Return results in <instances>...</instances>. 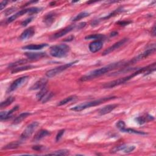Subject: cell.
I'll use <instances>...</instances> for the list:
<instances>
[{
  "label": "cell",
  "instance_id": "7c38bea8",
  "mask_svg": "<svg viewBox=\"0 0 156 156\" xmlns=\"http://www.w3.org/2000/svg\"><path fill=\"white\" fill-rule=\"evenodd\" d=\"M30 12V8L28 9H23L20 10L18 12L15 13L14 15L10 16V17H9L7 20H6V23H10L12 22H13L14 21H15L17 18H18L20 17L23 16V15L26 14H29Z\"/></svg>",
  "mask_w": 156,
  "mask_h": 156
},
{
  "label": "cell",
  "instance_id": "ba28073f",
  "mask_svg": "<svg viewBox=\"0 0 156 156\" xmlns=\"http://www.w3.org/2000/svg\"><path fill=\"white\" fill-rule=\"evenodd\" d=\"M155 51V46L154 45L153 47L151 46V48H149L147 49L146 51H145L142 53L140 54L139 55H138L135 57L133 58L130 61L126 62V65H127L128 64H133L136 63V62L141 61V60H142L143 59L148 57L149 56L153 54Z\"/></svg>",
  "mask_w": 156,
  "mask_h": 156
},
{
  "label": "cell",
  "instance_id": "8fae6325",
  "mask_svg": "<svg viewBox=\"0 0 156 156\" xmlns=\"http://www.w3.org/2000/svg\"><path fill=\"white\" fill-rule=\"evenodd\" d=\"M35 32V28L30 27L26 30L24 31L20 36V40H26L31 38L34 35Z\"/></svg>",
  "mask_w": 156,
  "mask_h": 156
},
{
  "label": "cell",
  "instance_id": "5b68a950",
  "mask_svg": "<svg viewBox=\"0 0 156 156\" xmlns=\"http://www.w3.org/2000/svg\"><path fill=\"white\" fill-rule=\"evenodd\" d=\"M77 62H78V61H75L74 62L68 63V64H64L62 65L58 66V67H55L51 70L47 71L46 72L45 75H46V77H48V78H53V77L57 76V75H59L60 73H61L62 71L67 70L68 68H69L71 66H73V65H75Z\"/></svg>",
  "mask_w": 156,
  "mask_h": 156
},
{
  "label": "cell",
  "instance_id": "cb8c5ba5",
  "mask_svg": "<svg viewBox=\"0 0 156 156\" xmlns=\"http://www.w3.org/2000/svg\"><path fill=\"white\" fill-rule=\"evenodd\" d=\"M120 130L123 132V133H129V134H138V135H147V133H144V132L136 130L135 129H130V128H126V127L121 129Z\"/></svg>",
  "mask_w": 156,
  "mask_h": 156
},
{
  "label": "cell",
  "instance_id": "f35d334b",
  "mask_svg": "<svg viewBox=\"0 0 156 156\" xmlns=\"http://www.w3.org/2000/svg\"><path fill=\"white\" fill-rule=\"evenodd\" d=\"M131 23H132L131 21H119L117 22L116 24H118V25H121V26H126Z\"/></svg>",
  "mask_w": 156,
  "mask_h": 156
},
{
  "label": "cell",
  "instance_id": "83f0119b",
  "mask_svg": "<svg viewBox=\"0 0 156 156\" xmlns=\"http://www.w3.org/2000/svg\"><path fill=\"white\" fill-rule=\"evenodd\" d=\"M70 154V152L67 149H59L57 151H55L53 153L48 154V155H67Z\"/></svg>",
  "mask_w": 156,
  "mask_h": 156
},
{
  "label": "cell",
  "instance_id": "ac0fdd59",
  "mask_svg": "<svg viewBox=\"0 0 156 156\" xmlns=\"http://www.w3.org/2000/svg\"><path fill=\"white\" fill-rule=\"evenodd\" d=\"M50 135V133L48 130H45V129H42L35 135L33 138V141H35V142L39 141L42 140L43 138H45L46 136H48Z\"/></svg>",
  "mask_w": 156,
  "mask_h": 156
},
{
  "label": "cell",
  "instance_id": "5bb4252c",
  "mask_svg": "<svg viewBox=\"0 0 156 156\" xmlns=\"http://www.w3.org/2000/svg\"><path fill=\"white\" fill-rule=\"evenodd\" d=\"M103 46V43L102 40H94L90 43L89 50L93 53H95L99 51Z\"/></svg>",
  "mask_w": 156,
  "mask_h": 156
},
{
  "label": "cell",
  "instance_id": "ab89813d",
  "mask_svg": "<svg viewBox=\"0 0 156 156\" xmlns=\"http://www.w3.org/2000/svg\"><path fill=\"white\" fill-rule=\"evenodd\" d=\"M86 22H82V23H81L79 24H78V25H77V29H81L82 28H84L86 26Z\"/></svg>",
  "mask_w": 156,
  "mask_h": 156
},
{
  "label": "cell",
  "instance_id": "2e32d148",
  "mask_svg": "<svg viewBox=\"0 0 156 156\" xmlns=\"http://www.w3.org/2000/svg\"><path fill=\"white\" fill-rule=\"evenodd\" d=\"M118 106L116 104H109L104 106V107L101 108L98 111V113L100 115H104L106 114H108L111 113L112 111H113L114 109Z\"/></svg>",
  "mask_w": 156,
  "mask_h": 156
},
{
  "label": "cell",
  "instance_id": "836d02e7",
  "mask_svg": "<svg viewBox=\"0 0 156 156\" xmlns=\"http://www.w3.org/2000/svg\"><path fill=\"white\" fill-rule=\"evenodd\" d=\"M15 10H16V7H12L8 8L6 10H5L4 12V15L6 16H7V15H9L12 14L13 12H14L15 11Z\"/></svg>",
  "mask_w": 156,
  "mask_h": 156
},
{
  "label": "cell",
  "instance_id": "9c48e42d",
  "mask_svg": "<svg viewBox=\"0 0 156 156\" xmlns=\"http://www.w3.org/2000/svg\"><path fill=\"white\" fill-rule=\"evenodd\" d=\"M129 40V39L127 38H125L123 39L122 40H119L118 42H117L116 43H114L113 45H112L111 46H110L109 48H108L107 49H106L103 53V56H105L109 54L110 53H111L112 52L114 51L115 50L118 49L119 48H120L121 46H122L123 45H124L126 42H127Z\"/></svg>",
  "mask_w": 156,
  "mask_h": 156
},
{
  "label": "cell",
  "instance_id": "603a6c76",
  "mask_svg": "<svg viewBox=\"0 0 156 156\" xmlns=\"http://www.w3.org/2000/svg\"><path fill=\"white\" fill-rule=\"evenodd\" d=\"M31 115V114L29 112H24V113L21 114L19 116H18L14 119V122H13V125H17L20 124V123H21V122L23 120V119H25L26 118H27L28 116H29Z\"/></svg>",
  "mask_w": 156,
  "mask_h": 156
},
{
  "label": "cell",
  "instance_id": "e0dca14e",
  "mask_svg": "<svg viewBox=\"0 0 156 156\" xmlns=\"http://www.w3.org/2000/svg\"><path fill=\"white\" fill-rule=\"evenodd\" d=\"M154 118L152 116L149 115L148 114H146L145 115L137 117L135 119V121L138 124H139L140 125H144L148 122H151V121L154 120Z\"/></svg>",
  "mask_w": 156,
  "mask_h": 156
},
{
  "label": "cell",
  "instance_id": "52a82bcc",
  "mask_svg": "<svg viewBox=\"0 0 156 156\" xmlns=\"http://www.w3.org/2000/svg\"><path fill=\"white\" fill-rule=\"evenodd\" d=\"M28 79H29L28 76H22V77H20V78L17 79L16 80H15L12 83H11V85L9 86V87L8 88V89L7 90V93H11V92L16 90L18 88H20L27 82Z\"/></svg>",
  "mask_w": 156,
  "mask_h": 156
},
{
  "label": "cell",
  "instance_id": "30bf717a",
  "mask_svg": "<svg viewBox=\"0 0 156 156\" xmlns=\"http://www.w3.org/2000/svg\"><path fill=\"white\" fill-rule=\"evenodd\" d=\"M77 28V25H71L69 26H67L62 29H61V31H59V32L55 33L52 37L51 38L53 39H59V38H61L62 37H63V36L65 35L66 34H67L68 33L71 32L72 31H73L74 29H76Z\"/></svg>",
  "mask_w": 156,
  "mask_h": 156
},
{
  "label": "cell",
  "instance_id": "3957f363",
  "mask_svg": "<svg viewBox=\"0 0 156 156\" xmlns=\"http://www.w3.org/2000/svg\"><path fill=\"white\" fill-rule=\"evenodd\" d=\"M116 97H105V98H102L98 100H96L92 101H89V102H86L79 104L78 105H76L73 107L71 108V111H73L75 112H81L83 110H85L87 108H90L91 107H94L104 102L110 101L114 99H115Z\"/></svg>",
  "mask_w": 156,
  "mask_h": 156
},
{
  "label": "cell",
  "instance_id": "4316f807",
  "mask_svg": "<svg viewBox=\"0 0 156 156\" xmlns=\"http://www.w3.org/2000/svg\"><path fill=\"white\" fill-rule=\"evenodd\" d=\"M105 38V36L103 34H92L88 36H86L85 37L86 40H91V39H94L96 40H102Z\"/></svg>",
  "mask_w": 156,
  "mask_h": 156
},
{
  "label": "cell",
  "instance_id": "60d3db41",
  "mask_svg": "<svg viewBox=\"0 0 156 156\" xmlns=\"http://www.w3.org/2000/svg\"><path fill=\"white\" fill-rule=\"evenodd\" d=\"M43 148V146L42 145H36V146H34L32 147V149H34L35 151H41Z\"/></svg>",
  "mask_w": 156,
  "mask_h": 156
},
{
  "label": "cell",
  "instance_id": "9a60e30c",
  "mask_svg": "<svg viewBox=\"0 0 156 156\" xmlns=\"http://www.w3.org/2000/svg\"><path fill=\"white\" fill-rule=\"evenodd\" d=\"M19 109V106L16 105L14 107H13L10 111H4V112H1L0 113V119L1 121L3 120H6L10 118H12L13 115V114L16 112L17 110Z\"/></svg>",
  "mask_w": 156,
  "mask_h": 156
},
{
  "label": "cell",
  "instance_id": "7bdbcfd3",
  "mask_svg": "<svg viewBox=\"0 0 156 156\" xmlns=\"http://www.w3.org/2000/svg\"><path fill=\"white\" fill-rule=\"evenodd\" d=\"M74 39H75V36L74 35H71V36H70L69 37L64 40V42H70V41H72L73 40H74Z\"/></svg>",
  "mask_w": 156,
  "mask_h": 156
},
{
  "label": "cell",
  "instance_id": "ffe728a7",
  "mask_svg": "<svg viewBox=\"0 0 156 156\" xmlns=\"http://www.w3.org/2000/svg\"><path fill=\"white\" fill-rule=\"evenodd\" d=\"M56 17V14L55 12H50L47 14L43 19V22L48 26H50L55 21Z\"/></svg>",
  "mask_w": 156,
  "mask_h": 156
},
{
  "label": "cell",
  "instance_id": "ee69618b",
  "mask_svg": "<svg viewBox=\"0 0 156 156\" xmlns=\"http://www.w3.org/2000/svg\"><path fill=\"white\" fill-rule=\"evenodd\" d=\"M118 32L116 31H114L111 33V37H114V36H116L118 35Z\"/></svg>",
  "mask_w": 156,
  "mask_h": 156
},
{
  "label": "cell",
  "instance_id": "e575fe53",
  "mask_svg": "<svg viewBox=\"0 0 156 156\" xmlns=\"http://www.w3.org/2000/svg\"><path fill=\"white\" fill-rule=\"evenodd\" d=\"M135 149V146H127V145H126L125 149H123V152L125 153H129V152H133L134 149Z\"/></svg>",
  "mask_w": 156,
  "mask_h": 156
},
{
  "label": "cell",
  "instance_id": "f1b7e54d",
  "mask_svg": "<svg viewBox=\"0 0 156 156\" xmlns=\"http://www.w3.org/2000/svg\"><path fill=\"white\" fill-rule=\"evenodd\" d=\"M76 98V96H75V95L70 96V97H68L65 98L64 100H63L60 101V102L57 104V106H61V105L67 104V103H68L72 101L73 100H74Z\"/></svg>",
  "mask_w": 156,
  "mask_h": 156
},
{
  "label": "cell",
  "instance_id": "8992f818",
  "mask_svg": "<svg viewBox=\"0 0 156 156\" xmlns=\"http://www.w3.org/2000/svg\"><path fill=\"white\" fill-rule=\"evenodd\" d=\"M39 126V123L37 122H34L29 125L21 134L20 136V140L21 141H24L29 138L33 134L35 130L37 129Z\"/></svg>",
  "mask_w": 156,
  "mask_h": 156
},
{
  "label": "cell",
  "instance_id": "6da1fadb",
  "mask_svg": "<svg viewBox=\"0 0 156 156\" xmlns=\"http://www.w3.org/2000/svg\"><path fill=\"white\" fill-rule=\"evenodd\" d=\"M155 70V62L153 63L152 64H151L149 65H148L146 67H143L141 68H138L136 70V71L134 72V73H132L131 75L122 78H119L116 80H114L112 82H108L105 83V84L103 86V87L104 89H112L114 87H115L116 86H120L122 84H123V83H125L126 82H128L130 79L134 78V77L141 74L144 73L145 74V76L149 75L151 73H152L153 71Z\"/></svg>",
  "mask_w": 156,
  "mask_h": 156
},
{
  "label": "cell",
  "instance_id": "74e56055",
  "mask_svg": "<svg viewBox=\"0 0 156 156\" xmlns=\"http://www.w3.org/2000/svg\"><path fill=\"white\" fill-rule=\"evenodd\" d=\"M116 126L118 129H119V130H121L122 129H123L124 127H126V124L125 123L122 121V120H120V121H118L116 124Z\"/></svg>",
  "mask_w": 156,
  "mask_h": 156
},
{
  "label": "cell",
  "instance_id": "1f68e13d",
  "mask_svg": "<svg viewBox=\"0 0 156 156\" xmlns=\"http://www.w3.org/2000/svg\"><path fill=\"white\" fill-rule=\"evenodd\" d=\"M27 63V61L25 59H21V60H19V61H17V62H15L14 63H12L10 64H9V68H16L19 65H23L24 64H26Z\"/></svg>",
  "mask_w": 156,
  "mask_h": 156
},
{
  "label": "cell",
  "instance_id": "7a4b0ae2",
  "mask_svg": "<svg viewBox=\"0 0 156 156\" xmlns=\"http://www.w3.org/2000/svg\"><path fill=\"white\" fill-rule=\"evenodd\" d=\"M121 66H126V63H125L122 61V62H118L116 63L111 64L109 65H106L99 69L94 70L93 71L89 72V73H88L86 75L81 77L79 80L82 82H85L95 79L101 76H103L107 73H109V72H110L113 70H115L118 67H120Z\"/></svg>",
  "mask_w": 156,
  "mask_h": 156
},
{
  "label": "cell",
  "instance_id": "f546056e",
  "mask_svg": "<svg viewBox=\"0 0 156 156\" xmlns=\"http://www.w3.org/2000/svg\"><path fill=\"white\" fill-rule=\"evenodd\" d=\"M89 15H90V14L89 12H81L79 14H78L76 16H75L73 19H72V21H77L82 18H84Z\"/></svg>",
  "mask_w": 156,
  "mask_h": 156
},
{
  "label": "cell",
  "instance_id": "d6a6232c",
  "mask_svg": "<svg viewBox=\"0 0 156 156\" xmlns=\"http://www.w3.org/2000/svg\"><path fill=\"white\" fill-rule=\"evenodd\" d=\"M53 97H54V93L48 91L47 92V93L44 96L43 98L41 100V102L42 103H46V102H48V101H50L51 99H52V98Z\"/></svg>",
  "mask_w": 156,
  "mask_h": 156
},
{
  "label": "cell",
  "instance_id": "277c9868",
  "mask_svg": "<svg viewBox=\"0 0 156 156\" xmlns=\"http://www.w3.org/2000/svg\"><path fill=\"white\" fill-rule=\"evenodd\" d=\"M70 47L66 44L54 45L50 48V54L51 56L57 58H63L68 56Z\"/></svg>",
  "mask_w": 156,
  "mask_h": 156
},
{
  "label": "cell",
  "instance_id": "7402d4cb",
  "mask_svg": "<svg viewBox=\"0 0 156 156\" xmlns=\"http://www.w3.org/2000/svg\"><path fill=\"white\" fill-rule=\"evenodd\" d=\"M35 67L32 65H25V66H21L20 67H16L12 69V70L11 71V73L12 74H14V73H18V72H21V71H26L28 70H31L34 68H35Z\"/></svg>",
  "mask_w": 156,
  "mask_h": 156
},
{
  "label": "cell",
  "instance_id": "8d00e7d4",
  "mask_svg": "<svg viewBox=\"0 0 156 156\" xmlns=\"http://www.w3.org/2000/svg\"><path fill=\"white\" fill-rule=\"evenodd\" d=\"M33 19H34V17H30V18H28L25 20L21 22V26H24V27L26 26L29 23H30L32 21Z\"/></svg>",
  "mask_w": 156,
  "mask_h": 156
},
{
  "label": "cell",
  "instance_id": "4dcf8cb0",
  "mask_svg": "<svg viewBox=\"0 0 156 156\" xmlns=\"http://www.w3.org/2000/svg\"><path fill=\"white\" fill-rule=\"evenodd\" d=\"M48 92V90L46 89V87L43 88L42 89L40 90L39 92L37 93V94H36V98H37V99L39 101H41V100H42V98H43L44 96Z\"/></svg>",
  "mask_w": 156,
  "mask_h": 156
},
{
  "label": "cell",
  "instance_id": "484cf974",
  "mask_svg": "<svg viewBox=\"0 0 156 156\" xmlns=\"http://www.w3.org/2000/svg\"><path fill=\"white\" fill-rule=\"evenodd\" d=\"M15 98L13 97H9L5 101L1 102V104H0V107H1V109H3V108L10 105L12 103L15 101Z\"/></svg>",
  "mask_w": 156,
  "mask_h": 156
},
{
  "label": "cell",
  "instance_id": "d590c367",
  "mask_svg": "<svg viewBox=\"0 0 156 156\" xmlns=\"http://www.w3.org/2000/svg\"><path fill=\"white\" fill-rule=\"evenodd\" d=\"M65 132V129H62L61 130L59 131V133H57V135H56V141L57 142L59 141L60 140H61L63 136V135L64 134Z\"/></svg>",
  "mask_w": 156,
  "mask_h": 156
},
{
  "label": "cell",
  "instance_id": "d6986e66",
  "mask_svg": "<svg viewBox=\"0 0 156 156\" xmlns=\"http://www.w3.org/2000/svg\"><path fill=\"white\" fill-rule=\"evenodd\" d=\"M25 55L29 60H39L43 57H46L45 53H25Z\"/></svg>",
  "mask_w": 156,
  "mask_h": 156
},
{
  "label": "cell",
  "instance_id": "b9f144b4",
  "mask_svg": "<svg viewBox=\"0 0 156 156\" xmlns=\"http://www.w3.org/2000/svg\"><path fill=\"white\" fill-rule=\"evenodd\" d=\"M8 3V1H2L1 3V4H0V9H1V10H3V9L6 7V6L7 4Z\"/></svg>",
  "mask_w": 156,
  "mask_h": 156
},
{
  "label": "cell",
  "instance_id": "d4e9b609",
  "mask_svg": "<svg viewBox=\"0 0 156 156\" xmlns=\"http://www.w3.org/2000/svg\"><path fill=\"white\" fill-rule=\"evenodd\" d=\"M22 143V141H12L11 142L6 146H4V147L3 148V149H16L18 148Z\"/></svg>",
  "mask_w": 156,
  "mask_h": 156
},
{
  "label": "cell",
  "instance_id": "4fadbf2b",
  "mask_svg": "<svg viewBox=\"0 0 156 156\" xmlns=\"http://www.w3.org/2000/svg\"><path fill=\"white\" fill-rule=\"evenodd\" d=\"M48 82V80L46 78H42L35 82L34 84L30 87V90H41L45 87Z\"/></svg>",
  "mask_w": 156,
  "mask_h": 156
},
{
  "label": "cell",
  "instance_id": "44dd1931",
  "mask_svg": "<svg viewBox=\"0 0 156 156\" xmlns=\"http://www.w3.org/2000/svg\"><path fill=\"white\" fill-rule=\"evenodd\" d=\"M48 46V45L47 43H42L39 45H29L22 47V49L27 50H40Z\"/></svg>",
  "mask_w": 156,
  "mask_h": 156
},
{
  "label": "cell",
  "instance_id": "f6af8a7d",
  "mask_svg": "<svg viewBox=\"0 0 156 156\" xmlns=\"http://www.w3.org/2000/svg\"><path fill=\"white\" fill-rule=\"evenodd\" d=\"M152 34L153 35V36L155 35V26L154 25L152 29V32H151Z\"/></svg>",
  "mask_w": 156,
  "mask_h": 156
}]
</instances>
